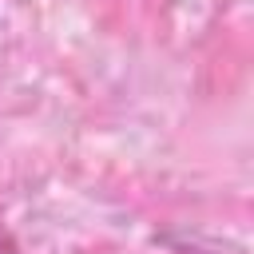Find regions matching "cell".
Here are the masks:
<instances>
[{"mask_svg":"<svg viewBox=\"0 0 254 254\" xmlns=\"http://www.w3.org/2000/svg\"><path fill=\"white\" fill-rule=\"evenodd\" d=\"M8 246H12V242H8V234H4V226H0V254H8Z\"/></svg>","mask_w":254,"mask_h":254,"instance_id":"6da1fadb","label":"cell"}]
</instances>
